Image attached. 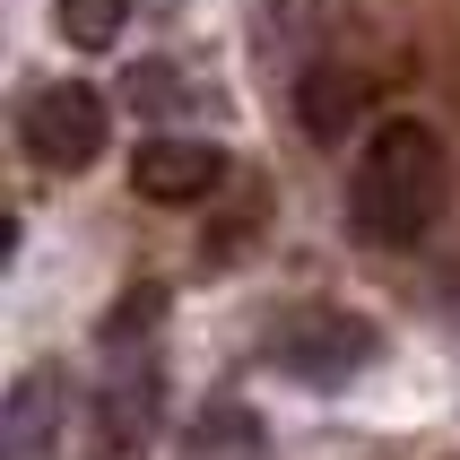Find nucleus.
I'll return each mask as SVG.
<instances>
[{
	"label": "nucleus",
	"mask_w": 460,
	"mask_h": 460,
	"mask_svg": "<svg viewBox=\"0 0 460 460\" xmlns=\"http://www.w3.org/2000/svg\"><path fill=\"white\" fill-rule=\"evenodd\" d=\"M452 208V156L426 122H383L365 139L357 174H348V217L365 243H426Z\"/></svg>",
	"instance_id": "nucleus-1"
},
{
	"label": "nucleus",
	"mask_w": 460,
	"mask_h": 460,
	"mask_svg": "<svg viewBox=\"0 0 460 460\" xmlns=\"http://www.w3.org/2000/svg\"><path fill=\"white\" fill-rule=\"evenodd\" d=\"M374 348H383V331H374L365 313H348V305H296V313H279V322L261 331V357L279 365L287 383H305V391L357 383L365 365H374Z\"/></svg>",
	"instance_id": "nucleus-2"
},
{
	"label": "nucleus",
	"mask_w": 460,
	"mask_h": 460,
	"mask_svg": "<svg viewBox=\"0 0 460 460\" xmlns=\"http://www.w3.org/2000/svg\"><path fill=\"white\" fill-rule=\"evenodd\" d=\"M104 96L96 87H78V78H61V87H35L18 113V148L44 165V174H78V165H96L104 156Z\"/></svg>",
	"instance_id": "nucleus-3"
},
{
	"label": "nucleus",
	"mask_w": 460,
	"mask_h": 460,
	"mask_svg": "<svg viewBox=\"0 0 460 460\" xmlns=\"http://www.w3.org/2000/svg\"><path fill=\"white\" fill-rule=\"evenodd\" d=\"M217 182H226V148H208V139H148V148H130V191L156 208H191Z\"/></svg>",
	"instance_id": "nucleus-4"
},
{
	"label": "nucleus",
	"mask_w": 460,
	"mask_h": 460,
	"mask_svg": "<svg viewBox=\"0 0 460 460\" xmlns=\"http://www.w3.org/2000/svg\"><path fill=\"white\" fill-rule=\"evenodd\" d=\"M70 383H61V374H18V383H9V409H0V426H9V435H0V452L9 460H44L52 443L70 435Z\"/></svg>",
	"instance_id": "nucleus-5"
},
{
	"label": "nucleus",
	"mask_w": 460,
	"mask_h": 460,
	"mask_svg": "<svg viewBox=\"0 0 460 460\" xmlns=\"http://www.w3.org/2000/svg\"><path fill=\"white\" fill-rule=\"evenodd\" d=\"M365 104H374V87H365L357 70H339V61H313V70L296 78V122H305L313 148H339V139H357Z\"/></svg>",
	"instance_id": "nucleus-6"
},
{
	"label": "nucleus",
	"mask_w": 460,
	"mask_h": 460,
	"mask_svg": "<svg viewBox=\"0 0 460 460\" xmlns=\"http://www.w3.org/2000/svg\"><path fill=\"white\" fill-rule=\"evenodd\" d=\"M148 417H156V374H139V383H113L104 391V460H122V452H139L148 443Z\"/></svg>",
	"instance_id": "nucleus-7"
},
{
	"label": "nucleus",
	"mask_w": 460,
	"mask_h": 460,
	"mask_svg": "<svg viewBox=\"0 0 460 460\" xmlns=\"http://www.w3.org/2000/svg\"><path fill=\"white\" fill-rule=\"evenodd\" d=\"M52 26H61L78 52H113V44H122V26H130V0H61Z\"/></svg>",
	"instance_id": "nucleus-8"
},
{
	"label": "nucleus",
	"mask_w": 460,
	"mask_h": 460,
	"mask_svg": "<svg viewBox=\"0 0 460 460\" xmlns=\"http://www.w3.org/2000/svg\"><path fill=\"white\" fill-rule=\"evenodd\" d=\"M243 452H252V417L243 409H217L208 435H191V460H243Z\"/></svg>",
	"instance_id": "nucleus-9"
},
{
	"label": "nucleus",
	"mask_w": 460,
	"mask_h": 460,
	"mask_svg": "<svg viewBox=\"0 0 460 460\" xmlns=\"http://www.w3.org/2000/svg\"><path fill=\"white\" fill-rule=\"evenodd\" d=\"M130 96H139V104H165V96H174V70H165V61H148V70L130 78Z\"/></svg>",
	"instance_id": "nucleus-10"
}]
</instances>
